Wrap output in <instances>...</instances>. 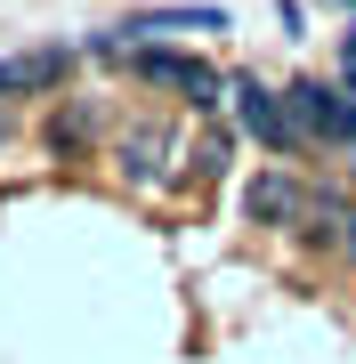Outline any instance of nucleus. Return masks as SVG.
Segmentation results:
<instances>
[{
  "label": "nucleus",
  "instance_id": "f257e3e1",
  "mask_svg": "<svg viewBox=\"0 0 356 364\" xmlns=\"http://www.w3.org/2000/svg\"><path fill=\"white\" fill-rule=\"evenodd\" d=\"M291 97V122H300V138H340L356 146V90H324V81H300Z\"/></svg>",
  "mask_w": 356,
  "mask_h": 364
},
{
  "label": "nucleus",
  "instance_id": "f03ea898",
  "mask_svg": "<svg viewBox=\"0 0 356 364\" xmlns=\"http://www.w3.org/2000/svg\"><path fill=\"white\" fill-rule=\"evenodd\" d=\"M235 114H243V130L259 138V146H276V154H291V146H300V122H291V97L259 90V81H243V90H235Z\"/></svg>",
  "mask_w": 356,
  "mask_h": 364
},
{
  "label": "nucleus",
  "instance_id": "7ed1b4c3",
  "mask_svg": "<svg viewBox=\"0 0 356 364\" xmlns=\"http://www.w3.org/2000/svg\"><path fill=\"white\" fill-rule=\"evenodd\" d=\"M138 73L162 81V90H186L195 105H219V73L203 57H178V49H138Z\"/></svg>",
  "mask_w": 356,
  "mask_h": 364
},
{
  "label": "nucleus",
  "instance_id": "20e7f679",
  "mask_svg": "<svg viewBox=\"0 0 356 364\" xmlns=\"http://www.w3.org/2000/svg\"><path fill=\"white\" fill-rule=\"evenodd\" d=\"M243 210H251V219H259V227H291V219H300V210H308V195H300V186H291V178H276V170H267V178H251Z\"/></svg>",
  "mask_w": 356,
  "mask_h": 364
},
{
  "label": "nucleus",
  "instance_id": "39448f33",
  "mask_svg": "<svg viewBox=\"0 0 356 364\" xmlns=\"http://www.w3.org/2000/svg\"><path fill=\"white\" fill-rule=\"evenodd\" d=\"M73 49H33V57H9L0 65V90H49V81H65Z\"/></svg>",
  "mask_w": 356,
  "mask_h": 364
},
{
  "label": "nucleus",
  "instance_id": "423d86ee",
  "mask_svg": "<svg viewBox=\"0 0 356 364\" xmlns=\"http://www.w3.org/2000/svg\"><path fill=\"white\" fill-rule=\"evenodd\" d=\"M227 25V9H146L130 16V33H219Z\"/></svg>",
  "mask_w": 356,
  "mask_h": 364
},
{
  "label": "nucleus",
  "instance_id": "0eeeda50",
  "mask_svg": "<svg viewBox=\"0 0 356 364\" xmlns=\"http://www.w3.org/2000/svg\"><path fill=\"white\" fill-rule=\"evenodd\" d=\"M162 154H171V130H130L122 138V170L130 178H162Z\"/></svg>",
  "mask_w": 356,
  "mask_h": 364
},
{
  "label": "nucleus",
  "instance_id": "6e6552de",
  "mask_svg": "<svg viewBox=\"0 0 356 364\" xmlns=\"http://www.w3.org/2000/svg\"><path fill=\"white\" fill-rule=\"evenodd\" d=\"M332 235H340V251L356 259V203H340V227H332Z\"/></svg>",
  "mask_w": 356,
  "mask_h": 364
},
{
  "label": "nucleus",
  "instance_id": "1a4fd4ad",
  "mask_svg": "<svg viewBox=\"0 0 356 364\" xmlns=\"http://www.w3.org/2000/svg\"><path fill=\"white\" fill-rule=\"evenodd\" d=\"M340 65H348V90H356V33H348V49H340Z\"/></svg>",
  "mask_w": 356,
  "mask_h": 364
},
{
  "label": "nucleus",
  "instance_id": "9d476101",
  "mask_svg": "<svg viewBox=\"0 0 356 364\" xmlns=\"http://www.w3.org/2000/svg\"><path fill=\"white\" fill-rule=\"evenodd\" d=\"M0 138H9V114H0Z\"/></svg>",
  "mask_w": 356,
  "mask_h": 364
}]
</instances>
